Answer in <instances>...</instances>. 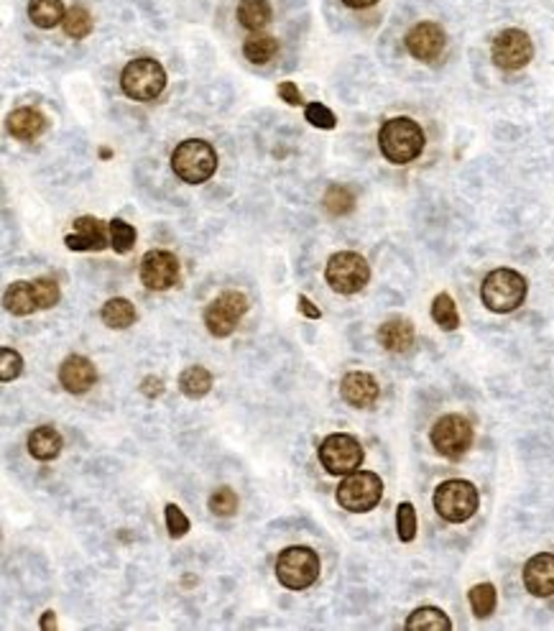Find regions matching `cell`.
<instances>
[{"mask_svg": "<svg viewBox=\"0 0 554 631\" xmlns=\"http://www.w3.org/2000/svg\"><path fill=\"white\" fill-rule=\"evenodd\" d=\"M95 381H98V371L90 358H84V355L64 358L62 366H59V384L64 387V391L80 396L95 387Z\"/></svg>", "mask_w": 554, "mask_h": 631, "instance_id": "18", "label": "cell"}, {"mask_svg": "<svg viewBox=\"0 0 554 631\" xmlns=\"http://www.w3.org/2000/svg\"><path fill=\"white\" fill-rule=\"evenodd\" d=\"M171 169L185 184H205L218 172V151L202 139H186L171 151Z\"/></svg>", "mask_w": 554, "mask_h": 631, "instance_id": "2", "label": "cell"}, {"mask_svg": "<svg viewBox=\"0 0 554 631\" xmlns=\"http://www.w3.org/2000/svg\"><path fill=\"white\" fill-rule=\"evenodd\" d=\"M468 601H471L472 616L475 619H488L495 611L498 595H495V586L493 583H478L468 591Z\"/></svg>", "mask_w": 554, "mask_h": 631, "instance_id": "30", "label": "cell"}, {"mask_svg": "<svg viewBox=\"0 0 554 631\" xmlns=\"http://www.w3.org/2000/svg\"><path fill=\"white\" fill-rule=\"evenodd\" d=\"M34 294H36L39 309H51L59 302V284L54 279H49V276H39L34 282Z\"/></svg>", "mask_w": 554, "mask_h": 631, "instance_id": "37", "label": "cell"}, {"mask_svg": "<svg viewBox=\"0 0 554 631\" xmlns=\"http://www.w3.org/2000/svg\"><path fill=\"white\" fill-rule=\"evenodd\" d=\"M39 629L44 631H54L57 629V613L54 611H44L42 621H39Z\"/></svg>", "mask_w": 554, "mask_h": 631, "instance_id": "43", "label": "cell"}, {"mask_svg": "<svg viewBox=\"0 0 554 631\" xmlns=\"http://www.w3.org/2000/svg\"><path fill=\"white\" fill-rule=\"evenodd\" d=\"M431 320L442 330H447V332L460 327V315H457V307H455V300H452L450 294L442 292V294L434 297V302H431Z\"/></svg>", "mask_w": 554, "mask_h": 631, "instance_id": "32", "label": "cell"}, {"mask_svg": "<svg viewBox=\"0 0 554 631\" xmlns=\"http://www.w3.org/2000/svg\"><path fill=\"white\" fill-rule=\"evenodd\" d=\"M3 305L16 317L34 315L39 309L36 294H34V282H13L3 294Z\"/></svg>", "mask_w": 554, "mask_h": 631, "instance_id": "22", "label": "cell"}, {"mask_svg": "<svg viewBox=\"0 0 554 631\" xmlns=\"http://www.w3.org/2000/svg\"><path fill=\"white\" fill-rule=\"evenodd\" d=\"M305 118H307V123H312L314 128H322V131H332V128L337 125L335 113L329 110L328 105H322V102H309L307 108H305Z\"/></svg>", "mask_w": 554, "mask_h": 631, "instance_id": "38", "label": "cell"}, {"mask_svg": "<svg viewBox=\"0 0 554 631\" xmlns=\"http://www.w3.org/2000/svg\"><path fill=\"white\" fill-rule=\"evenodd\" d=\"M424 143H427V136H424L422 125L407 116L391 118L378 131V148H381L384 159L396 164V166H404V164L419 159L424 151Z\"/></svg>", "mask_w": 554, "mask_h": 631, "instance_id": "1", "label": "cell"}, {"mask_svg": "<svg viewBox=\"0 0 554 631\" xmlns=\"http://www.w3.org/2000/svg\"><path fill=\"white\" fill-rule=\"evenodd\" d=\"M21 373H23L21 353L8 346L0 347V381H3V384H11V381H16Z\"/></svg>", "mask_w": 554, "mask_h": 631, "instance_id": "35", "label": "cell"}, {"mask_svg": "<svg viewBox=\"0 0 554 631\" xmlns=\"http://www.w3.org/2000/svg\"><path fill=\"white\" fill-rule=\"evenodd\" d=\"M26 445H28L31 458H36V460H42V463H49V460L59 458V452H62L64 448V440L62 435H59V429L54 427V425H42V427H36L28 435Z\"/></svg>", "mask_w": 554, "mask_h": 631, "instance_id": "20", "label": "cell"}, {"mask_svg": "<svg viewBox=\"0 0 554 631\" xmlns=\"http://www.w3.org/2000/svg\"><path fill=\"white\" fill-rule=\"evenodd\" d=\"M46 131V118L36 108H19L8 116V133L19 141H36Z\"/></svg>", "mask_w": 554, "mask_h": 631, "instance_id": "19", "label": "cell"}, {"mask_svg": "<svg viewBox=\"0 0 554 631\" xmlns=\"http://www.w3.org/2000/svg\"><path fill=\"white\" fill-rule=\"evenodd\" d=\"M325 210L329 215L335 218H343V215H350L355 210V195L352 189L345 187V184H332L328 192H325Z\"/></svg>", "mask_w": 554, "mask_h": 631, "instance_id": "31", "label": "cell"}, {"mask_svg": "<svg viewBox=\"0 0 554 631\" xmlns=\"http://www.w3.org/2000/svg\"><path fill=\"white\" fill-rule=\"evenodd\" d=\"M337 504L350 514H366V511L376 509L384 499V481L378 473L370 470H352L350 475H345V481L337 486L335 493Z\"/></svg>", "mask_w": 554, "mask_h": 631, "instance_id": "7", "label": "cell"}, {"mask_svg": "<svg viewBox=\"0 0 554 631\" xmlns=\"http://www.w3.org/2000/svg\"><path fill=\"white\" fill-rule=\"evenodd\" d=\"M407 629L409 631H450L452 621L447 613L437 606H422L407 619Z\"/></svg>", "mask_w": 554, "mask_h": 631, "instance_id": "24", "label": "cell"}, {"mask_svg": "<svg viewBox=\"0 0 554 631\" xmlns=\"http://www.w3.org/2000/svg\"><path fill=\"white\" fill-rule=\"evenodd\" d=\"M431 448L447 460H460L472 445V425L463 414H445L430 432Z\"/></svg>", "mask_w": 554, "mask_h": 631, "instance_id": "10", "label": "cell"}, {"mask_svg": "<svg viewBox=\"0 0 554 631\" xmlns=\"http://www.w3.org/2000/svg\"><path fill=\"white\" fill-rule=\"evenodd\" d=\"M207 507H210V511H212L215 516H233V514L238 511V496H235V491L233 489L220 486L218 491H212Z\"/></svg>", "mask_w": 554, "mask_h": 631, "instance_id": "36", "label": "cell"}, {"mask_svg": "<svg viewBox=\"0 0 554 631\" xmlns=\"http://www.w3.org/2000/svg\"><path fill=\"white\" fill-rule=\"evenodd\" d=\"M325 279L337 294H358L370 282L368 261L355 251H340L329 256Z\"/></svg>", "mask_w": 554, "mask_h": 631, "instance_id": "8", "label": "cell"}, {"mask_svg": "<svg viewBox=\"0 0 554 631\" xmlns=\"http://www.w3.org/2000/svg\"><path fill=\"white\" fill-rule=\"evenodd\" d=\"M166 530H169V537L171 539H182L186 531H189V519H186V514L177 504H166Z\"/></svg>", "mask_w": 554, "mask_h": 631, "instance_id": "39", "label": "cell"}, {"mask_svg": "<svg viewBox=\"0 0 554 631\" xmlns=\"http://www.w3.org/2000/svg\"><path fill=\"white\" fill-rule=\"evenodd\" d=\"M238 20L248 31H261L271 23V5L268 0H241L238 3Z\"/></svg>", "mask_w": 554, "mask_h": 631, "instance_id": "26", "label": "cell"}, {"mask_svg": "<svg viewBox=\"0 0 554 631\" xmlns=\"http://www.w3.org/2000/svg\"><path fill=\"white\" fill-rule=\"evenodd\" d=\"M279 98L287 102V105H291V108H297V105H302V102H305L302 92H299V87L289 80L279 84Z\"/></svg>", "mask_w": 554, "mask_h": 631, "instance_id": "40", "label": "cell"}, {"mask_svg": "<svg viewBox=\"0 0 554 631\" xmlns=\"http://www.w3.org/2000/svg\"><path fill=\"white\" fill-rule=\"evenodd\" d=\"M100 156H103V159H110V156H113V151H110V148H100Z\"/></svg>", "mask_w": 554, "mask_h": 631, "instance_id": "45", "label": "cell"}, {"mask_svg": "<svg viewBox=\"0 0 554 631\" xmlns=\"http://www.w3.org/2000/svg\"><path fill=\"white\" fill-rule=\"evenodd\" d=\"M248 300L241 292H223L205 309V327L212 338H230L238 323L246 317Z\"/></svg>", "mask_w": 554, "mask_h": 631, "instance_id": "11", "label": "cell"}, {"mask_svg": "<svg viewBox=\"0 0 554 631\" xmlns=\"http://www.w3.org/2000/svg\"><path fill=\"white\" fill-rule=\"evenodd\" d=\"M491 57L495 67L506 69V72H518L524 69L534 57V44L526 31L521 28H506L501 31L491 46Z\"/></svg>", "mask_w": 554, "mask_h": 631, "instance_id": "12", "label": "cell"}, {"mask_svg": "<svg viewBox=\"0 0 554 631\" xmlns=\"http://www.w3.org/2000/svg\"><path fill=\"white\" fill-rule=\"evenodd\" d=\"M378 394H381L378 381L366 371H350L340 381V396L355 409L373 407L378 402Z\"/></svg>", "mask_w": 554, "mask_h": 631, "instance_id": "16", "label": "cell"}, {"mask_svg": "<svg viewBox=\"0 0 554 631\" xmlns=\"http://www.w3.org/2000/svg\"><path fill=\"white\" fill-rule=\"evenodd\" d=\"M348 8H352V11H366V8H373L378 0H343Z\"/></svg>", "mask_w": 554, "mask_h": 631, "instance_id": "44", "label": "cell"}, {"mask_svg": "<svg viewBox=\"0 0 554 631\" xmlns=\"http://www.w3.org/2000/svg\"><path fill=\"white\" fill-rule=\"evenodd\" d=\"M133 245H136V228L121 220V218L110 220V248L115 253H128Z\"/></svg>", "mask_w": 554, "mask_h": 631, "instance_id": "33", "label": "cell"}, {"mask_svg": "<svg viewBox=\"0 0 554 631\" xmlns=\"http://www.w3.org/2000/svg\"><path fill=\"white\" fill-rule=\"evenodd\" d=\"M434 511L450 522V524H463L472 519V514L478 511L480 504V493L472 486L471 481H463V478H452L439 483L434 491Z\"/></svg>", "mask_w": 554, "mask_h": 631, "instance_id": "6", "label": "cell"}, {"mask_svg": "<svg viewBox=\"0 0 554 631\" xmlns=\"http://www.w3.org/2000/svg\"><path fill=\"white\" fill-rule=\"evenodd\" d=\"M141 391H144V396H148V399H156V396L164 394V381L156 379V376H146L144 381H141Z\"/></svg>", "mask_w": 554, "mask_h": 631, "instance_id": "41", "label": "cell"}, {"mask_svg": "<svg viewBox=\"0 0 554 631\" xmlns=\"http://www.w3.org/2000/svg\"><path fill=\"white\" fill-rule=\"evenodd\" d=\"M121 87L131 100H156L166 90V69L162 67V61L151 60V57H138L123 67Z\"/></svg>", "mask_w": 554, "mask_h": 631, "instance_id": "5", "label": "cell"}, {"mask_svg": "<svg viewBox=\"0 0 554 631\" xmlns=\"http://www.w3.org/2000/svg\"><path fill=\"white\" fill-rule=\"evenodd\" d=\"M92 26H95V23H92V16H90V11L83 8V5H72L62 20L64 34L75 41L87 39V36L92 34Z\"/></svg>", "mask_w": 554, "mask_h": 631, "instance_id": "29", "label": "cell"}, {"mask_svg": "<svg viewBox=\"0 0 554 631\" xmlns=\"http://www.w3.org/2000/svg\"><path fill=\"white\" fill-rule=\"evenodd\" d=\"M67 16L62 0H31L28 3V19L39 28H54Z\"/></svg>", "mask_w": 554, "mask_h": 631, "instance_id": "25", "label": "cell"}, {"mask_svg": "<svg viewBox=\"0 0 554 631\" xmlns=\"http://www.w3.org/2000/svg\"><path fill=\"white\" fill-rule=\"evenodd\" d=\"M396 534L401 542H411L416 537V509L411 501H401L396 507Z\"/></svg>", "mask_w": 554, "mask_h": 631, "instance_id": "34", "label": "cell"}, {"mask_svg": "<svg viewBox=\"0 0 554 631\" xmlns=\"http://www.w3.org/2000/svg\"><path fill=\"white\" fill-rule=\"evenodd\" d=\"M526 279L513 271V268H495L491 271L483 286H480V300L495 315H509L513 309L524 305L526 300Z\"/></svg>", "mask_w": 554, "mask_h": 631, "instance_id": "3", "label": "cell"}, {"mask_svg": "<svg viewBox=\"0 0 554 631\" xmlns=\"http://www.w3.org/2000/svg\"><path fill=\"white\" fill-rule=\"evenodd\" d=\"M407 52H409L414 60L419 61H434L442 52H445V44H447V34L439 23L434 20H422L411 28L407 34Z\"/></svg>", "mask_w": 554, "mask_h": 631, "instance_id": "14", "label": "cell"}, {"mask_svg": "<svg viewBox=\"0 0 554 631\" xmlns=\"http://www.w3.org/2000/svg\"><path fill=\"white\" fill-rule=\"evenodd\" d=\"M378 343L389 353H404L414 346V325L407 317H391L378 327Z\"/></svg>", "mask_w": 554, "mask_h": 631, "instance_id": "21", "label": "cell"}, {"mask_svg": "<svg viewBox=\"0 0 554 631\" xmlns=\"http://www.w3.org/2000/svg\"><path fill=\"white\" fill-rule=\"evenodd\" d=\"M243 54H246V60L253 61V64H268V61L279 54V41H276V36H271V34L256 31V34H250L246 44H243Z\"/></svg>", "mask_w": 554, "mask_h": 631, "instance_id": "27", "label": "cell"}, {"mask_svg": "<svg viewBox=\"0 0 554 631\" xmlns=\"http://www.w3.org/2000/svg\"><path fill=\"white\" fill-rule=\"evenodd\" d=\"M179 279V259L171 251H148L141 259V282L151 292H166Z\"/></svg>", "mask_w": 554, "mask_h": 631, "instance_id": "13", "label": "cell"}, {"mask_svg": "<svg viewBox=\"0 0 554 631\" xmlns=\"http://www.w3.org/2000/svg\"><path fill=\"white\" fill-rule=\"evenodd\" d=\"M297 305H299V312L305 315V317H309V320H320L322 317V312H320V307L314 305L309 297H305V294H299V300H297Z\"/></svg>", "mask_w": 554, "mask_h": 631, "instance_id": "42", "label": "cell"}, {"mask_svg": "<svg viewBox=\"0 0 554 631\" xmlns=\"http://www.w3.org/2000/svg\"><path fill=\"white\" fill-rule=\"evenodd\" d=\"M110 223L105 225L100 218L83 215L75 220V233L64 238V245L69 251H103L110 245Z\"/></svg>", "mask_w": 554, "mask_h": 631, "instance_id": "15", "label": "cell"}, {"mask_svg": "<svg viewBox=\"0 0 554 631\" xmlns=\"http://www.w3.org/2000/svg\"><path fill=\"white\" fill-rule=\"evenodd\" d=\"M100 317H103L105 325L113 327V330H125V327H131L136 320H138V312H136V307H133L131 300H125V297H113V300H107V302L103 305Z\"/></svg>", "mask_w": 554, "mask_h": 631, "instance_id": "23", "label": "cell"}, {"mask_svg": "<svg viewBox=\"0 0 554 631\" xmlns=\"http://www.w3.org/2000/svg\"><path fill=\"white\" fill-rule=\"evenodd\" d=\"M524 588L534 598H550L554 595V555L539 552L524 565Z\"/></svg>", "mask_w": 554, "mask_h": 631, "instance_id": "17", "label": "cell"}, {"mask_svg": "<svg viewBox=\"0 0 554 631\" xmlns=\"http://www.w3.org/2000/svg\"><path fill=\"white\" fill-rule=\"evenodd\" d=\"M322 468L328 470L329 475H350L352 470H358L363 466V445L345 432H335L328 435L322 440V445L317 450Z\"/></svg>", "mask_w": 554, "mask_h": 631, "instance_id": "9", "label": "cell"}, {"mask_svg": "<svg viewBox=\"0 0 554 631\" xmlns=\"http://www.w3.org/2000/svg\"><path fill=\"white\" fill-rule=\"evenodd\" d=\"M179 388L186 399H202L212 388V373L202 366H189L179 376Z\"/></svg>", "mask_w": 554, "mask_h": 631, "instance_id": "28", "label": "cell"}, {"mask_svg": "<svg viewBox=\"0 0 554 631\" xmlns=\"http://www.w3.org/2000/svg\"><path fill=\"white\" fill-rule=\"evenodd\" d=\"M276 578L279 583L289 591H307L309 586L317 583L322 565H320V555L305 547V545H291L287 550L279 552L276 557Z\"/></svg>", "mask_w": 554, "mask_h": 631, "instance_id": "4", "label": "cell"}]
</instances>
